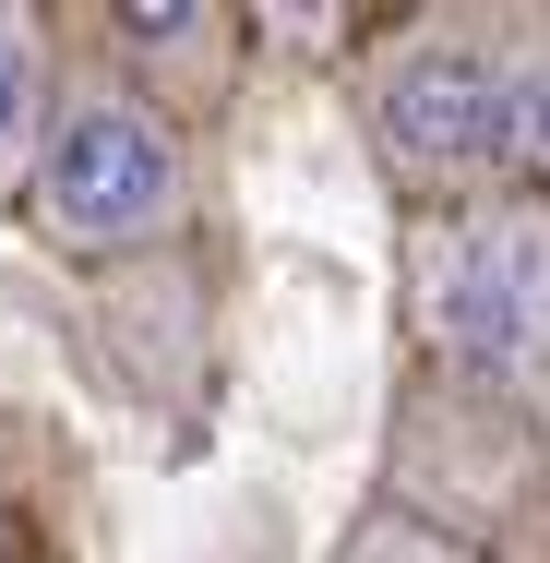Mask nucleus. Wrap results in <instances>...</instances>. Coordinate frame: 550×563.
<instances>
[{"instance_id":"obj_4","label":"nucleus","mask_w":550,"mask_h":563,"mask_svg":"<svg viewBox=\"0 0 550 563\" xmlns=\"http://www.w3.org/2000/svg\"><path fill=\"white\" fill-rule=\"evenodd\" d=\"M36 156H48V48L36 12L0 0V192H36Z\"/></svg>"},{"instance_id":"obj_3","label":"nucleus","mask_w":550,"mask_h":563,"mask_svg":"<svg viewBox=\"0 0 550 563\" xmlns=\"http://www.w3.org/2000/svg\"><path fill=\"white\" fill-rule=\"evenodd\" d=\"M36 228L60 252H132V240H168L180 205H192V156L168 109H144L132 85L85 73L60 85V120H48V156H36Z\"/></svg>"},{"instance_id":"obj_5","label":"nucleus","mask_w":550,"mask_h":563,"mask_svg":"<svg viewBox=\"0 0 550 563\" xmlns=\"http://www.w3.org/2000/svg\"><path fill=\"white\" fill-rule=\"evenodd\" d=\"M347 563H479V552H454V540H431V528H407V516H371V528L347 540Z\"/></svg>"},{"instance_id":"obj_1","label":"nucleus","mask_w":550,"mask_h":563,"mask_svg":"<svg viewBox=\"0 0 550 563\" xmlns=\"http://www.w3.org/2000/svg\"><path fill=\"white\" fill-rule=\"evenodd\" d=\"M407 324L431 360L503 384L550 420V192L442 205L407 252Z\"/></svg>"},{"instance_id":"obj_2","label":"nucleus","mask_w":550,"mask_h":563,"mask_svg":"<svg viewBox=\"0 0 550 563\" xmlns=\"http://www.w3.org/2000/svg\"><path fill=\"white\" fill-rule=\"evenodd\" d=\"M515 73L527 12H431L371 60V156L407 192H479L515 180Z\"/></svg>"}]
</instances>
